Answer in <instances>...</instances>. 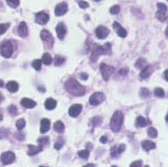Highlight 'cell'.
Segmentation results:
<instances>
[{
  "label": "cell",
  "mask_w": 168,
  "mask_h": 167,
  "mask_svg": "<svg viewBox=\"0 0 168 167\" xmlns=\"http://www.w3.org/2000/svg\"><path fill=\"white\" fill-rule=\"evenodd\" d=\"M153 93L155 96H158V98H163L164 95H165V92H164V90L162 88H155L153 91Z\"/></svg>",
  "instance_id": "33"
},
{
  "label": "cell",
  "mask_w": 168,
  "mask_h": 167,
  "mask_svg": "<svg viewBox=\"0 0 168 167\" xmlns=\"http://www.w3.org/2000/svg\"><path fill=\"white\" fill-rule=\"evenodd\" d=\"M89 154H90V153H89V150H87V149L78 151V156L82 159H84V160H87V159L89 158Z\"/></svg>",
  "instance_id": "31"
},
{
  "label": "cell",
  "mask_w": 168,
  "mask_h": 167,
  "mask_svg": "<svg viewBox=\"0 0 168 167\" xmlns=\"http://www.w3.org/2000/svg\"><path fill=\"white\" fill-rule=\"evenodd\" d=\"M142 147L145 151H149L151 149L155 148V144L151 141H143L142 142Z\"/></svg>",
  "instance_id": "22"
},
{
  "label": "cell",
  "mask_w": 168,
  "mask_h": 167,
  "mask_svg": "<svg viewBox=\"0 0 168 167\" xmlns=\"http://www.w3.org/2000/svg\"><path fill=\"white\" fill-rule=\"evenodd\" d=\"M68 12V4L65 2H61L56 5L55 7V15L56 16H63Z\"/></svg>",
  "instance_id": "12"
},
{
  "label": "cell",
  "mask_w": 168,
  "mask_h": 167,
  "mask_svg": "<svg viewBox=\"0 0 168 167\" xmlns=\"http://www.w3.org/2000/svg\"><path fill=\"white\" fill-rule=\"evenodd\" d=\"M119 73V75H126L127 74V69H121Z\"/></svg>",
  "instance_id": "46"
},
{
  "label": "cell",
  "mask_w": 168,
  "mask_h": 167,
  "mask_svg": "<svg viewBox=\"0 0 168 167\" xmlns=\"http://www.w3.org/2000/svg\"><path fill=\"white\" fill-rule=\"evenodd\" d=\"M40 167H47V166H40Z\"/></svg>",
  "instance_id": "55"
},
{
  "label": "cell",
  "mask_w": 168,
  "mask_h": 167,
  "mask_svg": "<svg viewBox=\"0 0 168 167\" xmlns=\"http://www.w3.org/2000/svg\"><path fill=\"white\" fill-rule=\"evenodd\" d=\"M152 70H153L152 66H146V67H145L144 69H142V71H141L140 77L141 78H148V77L151 75Z\"/></svg>",
  "instance_id": "17"
},
{
  "label": "cell",
  "mask_w": 168,
  "mask_h": 167,
  "mask_svg": "<svg viewBox=\"0 0 168 167\" xmlns=\"http://www.w3.org/2000/svg\"><path fill=\"white\" fill-rule=\"evenodd\" d=\"M142 166V161H134L130 164V167H141Z\"/></svg>",
  "instance_id": "43"
},
{
  "label": "cell",
  "mask_w": 168,
  "mask_h": 167,
  "mask_svg": "<svg viewBox=\"0 0 168 167\" xmlns=\"http://www.w3.org/2000/svg\"><path fill=\"white\" fill-rule=\"evenodd\" d=\"M50 129V121L48 118H42L40 122V132L46 133Z\"/></svg>",
  "instance_id": "19"
},
{
  "label": "cell",
  "mask_w": 168,
  "mask_h": 167,
  "mask_svg": "<svg viewBox=\"0 0 168 167\" xmlns=\"http://www.w3.org/2000/svg\"><path fill=\"white\" fill-rule=\"evenodd\" d=\"M38 143H39V146H46V145L49 144V137H40L38 139Z\"/></svg>",
  "instance_id": "34"
},
{
  "label": "cell",
  "mask_w": 168,
  "mask_h": 167,
  "mask_svg": "<svg viewBox=\"0 0 168 167\" xmlns=\"http://www.w3.org/2000/svg\"><path fill=\"white\" fill-rule=\"evenodd\" d=\"M40 37H41L42 41H43L44 44H47L49 47H52V44H53V37H52L51 33H50L49 31L42 30L41 33H40Z\"/></svg>",
  "instance_id": "9"
},
{
  "label": "cell",
  "mask_w": 168,
  "mask_h": 167,
  "mask_svg": "<svg viewBox=\"0 0 168 167\" xmlns=\"http://www.w3.org/2000/svg\"><path fill=\"white\" fill-rule=\"evenodd\" d=\"M147 132H148V135H149L150 137H158V130H156L155 128H153V127L149 128Z\"/></svg>",
  "instance_id": "35"
},
{
  "label": "cell",
  "mask_w": 168,
  "mask_h": 167,
  "mask_svg": "<svg viewBox=\"0 0 168 167\" xmlns=\"http://www.w3.org/2000/svg\"><path fill=\"white\" fill-rule=\"evenodd\" d=\"M114 71V68L111 67V66H108L106 64H102L100 65V73H102V76L105 81H108L109 77L111 76V74Z\"/></svg>",
  "instance_id": "7"
},
{
  "label": "cell",
  "mask_w": 168,
  "mask_h": 167,
  "mask_svg": "<svg viewBox=\"0 0 168 167\" xmlns=\"http://www.w3.org/2000/svg\"><path fill=\"white\" fill-rule=\"evenodd\" d=\"M9 27H10L9 23H1V24H0V35L4 34L7 29H9Z\"/></svg>",
  "instance_id": "38"
},
{
  "label": "cell",
  "mask_w": 168,
  "mask_h": 167,
  "mask_svg": "<svg viewBox=\"0 0 168 167\" xmlns=\"http://www.w3.org/2000/svg\"><path fill=\"white\" fill-rule=\"evenodd\" d=\"M65 61H66L65 57H63V56H56L54 63H55V66H61Z\"/></svg>",
  "instance_id": "32"
},
{
  "label": "cell",
  "mask_w": 168,
  "mask_h": 167,
  "mask_svg": "<svg viewBox=\"0 0 168 167\" xmlns=\"http://www.w3.org/2000/svg\"><path fill=\"white\" fill-rule=\"evenodd\" d=\"M148 123H149V122H148L145 117H143V116H139V117L136 118V127H145Z\"/></svg>",
  "instance_id": "26"
},
{
  "label": "cell",
  "mask_w": 168,
  "mask_h": 167,
  "mask_svg": "<svg viewBox=\"0 0 168 167\" xmlns=\"http://www.w3.org/2000/svg\"><path fill=\"white\" fill-rule=\"evenodd\" d=\"M54 129H55L56 132L63 133V131H65V125H63V122L57 121V122H55V124H54Z\"/></svg>",
  "instance_id": "25"
},
{
  "label": "cell",
  "mask_w": 168,
  "mask_h": 167,
  "mask_svg": "<svg viewBox=\"0 0 168 167\" xmlns=\"http://www.w3.org/2000/svg\"><path fill=\"white\" fill-rule=\"evenodd\" d=\"M7 134H9V132H7V129H4V128H1V129H0V140L5 139V137H7Z\"/></svg>",
  "instance_id": "42"
},
{
  "label": "cell",
  "mask_w": 168,
  "mask_h": 167,
  "mask_svg": "<svg viewBox=\"0 0 168 167\" xmlns=\"http://www.w3.org/2000/svg\"><path fill=\"white\" fill-rule=\"evenodd\" d=\"M7 110H9V112L12 114V115H16L17 114V108L15 107V105H11V106H9Z\"/></svg>",
  "instance_id": "41"
},
{
  "label": "cell",
  "mask_w": 168,
  "mask_h": 167,
  "mask_svg": "<svg viewBox=\"0 0 168 167\" xmlns=\"http://www.w3.org/2000/svg\"><path fill=\"white\" fill-rule=\"evenodd\" d=\"M56 105H57V103H56V100H53V98H48V100H46V103H44V107H46L48 110L55 109Z\"/></svg>",
  "instance_id": "23"
},
{
  "label": "cell",
  "mask_w": 168,
  "mask_h": 167,
  "mask_svg": "<svg viewBox=\"0 0 168 167\" xmlns=\"http://www.w3.org/2000/svg\"><path fill=\"white\" fill-rule=\"evenodd\" d=\"M156 18L159 19L160 21L164 22L165 20H167L168 18V9L166 7V4L164 3H158V12H156L155 14Z\"/></svg>",
  "instance_id": "5"
},
{
  "label": "cell",
  "mask_w": 168,
  "mask_h": 167,
  "mask_svg": "<svg viewBox=\"0 0 168 167\" xmlns=\"http://www.w3.org/2000/svg\"><path fill=\"white\" fill-rule=\"evenodd\" d=\"M7 3L11 7H17L19 5V0H7Z\"/></svg>",
  "instance_id": "39"
},
{
  "label": "cell",
  "mask_w": 168,
  "mask_h": 167,
  "mask_svg": "<svg viewBox=\"0 0 168 167\" xmlns=\"http://www.w3.org/2000/svg\"><path fill=\"white\" fill-rule=\"evenodd\" d=\"M165 120H166V122H168V114L166 115V118H165Z\"/></svg>",
  "instance_id": "53"
},
{
  "label": "cell",
  "mask_w": 168,
  "mask_h": 167,
  "mask_svg": "<svg viewBox=\"0 0 168 167\" xmlns=\"http://www.w3.org/2000/svg\"><path fill=\"white\" fill-rule=\"evenodd\" d=\"M166 36H167V37H168V26H167V28H166Z\"/></svg>",
  "instance_id": "52"
},
{
  "label": "cell",
  "mask_w": 168,
  "mask_h": 167,
  "mask_svg": "<svg viewBox=\"0 0 168 167\" xmlns=\"http://www.w3.org/2000/svg\"><path fill=\"white\" fill-rule=\"evenodd\" d=\"M164 77H165V79H166V81H168V69L166 70L165 72H164Z\"/></svg>",
  "instance_id": "47"
},
{
  "label": "cell",
  "mask_w": 168,
  "mask_h": 167,
  "mask_svg": "<svg viewBox=\"0 0 168 167\" xmlns=\"http://www.w3.org/2000/svg\"><path fill=\"white\" fill-rule=\"evenodd\" d=\"M111 53V46L110 44H106L104 46L94 44L91 53V61H96L99 55H107Z\"/></svg>",
  "instance_id": "2"
},
{
  "label": "cell",
  "mask_w": 168,
  "mask_h": 167,
  "mask_svg": "<svg viewBox=\"0 0 168 167\" xmlns=\"http://www.w3.org/2000/svg\"><path fill=\"white\" fill-rule=\"evenodd\" d=\"M119 11H121V7H119V5H113V7L110 9V13L113 15H116L119 13Z\"/></svg>",
  "instance_id": "40"
},
{
  "label": "cell",
  "mask_w": 168,
  "mask_h": 167,
  "mask_svg": "<svg viewBox=\"0 0 168 167\" xmlns=\"http://www.w3.org/2000/svg\"><path fill=\"white\" fill-rule=\"evenodd\" d=\"M113 28H114L115 32H116V34L119 35V37L124 38V37H126V36H127V31L125 30V29L123 28V27H122L119 23L114 22V23H113Z\"/></svg>",
  "instance_id": "15"
},
{
  "label": "cell",
  "mask_w": 168,
  "mask_h": 167,
  "mask_svg": "<svg viewBox=\"0 0 168 167\" xmlns=\"http://www.w3.org/2000/svg\"><path fill=\"white\" fill-rule=\"evenodd\" d=\"M123 120H124V115L121 111H115L111 117V122H110V127H111L112 131L117 132L121 129L122 125H123Z\"/></svg>",
  "instance_id": "3"
},
{
  "label": "cell",
  "mask_w": 168,
  "mask_h": 167,
  "mask_svg": "<svg viewBox=\"0 0 168 167\" xmlns=\"http://www.w3.org/2000/svg\"><path fill=\"white\" fill-rule=\"evenodd\" d=\"M94 1H100V0H94Z\"/></svg>",
  "instance_id": "54"
},
{
  "label": "cell",
  "mask_w": 168,
  "mask_h": 167,
  "mask_svg": "<svg viewBox=\"0 0 168 167\" xmlns=\"http://www.w3.org/2000/svg\"><path fill=\"white\" fill-rule=\"evenodd\" d=\"M105 100V94L102 92H95L90 96L89 98V102L90 104L93 105V106H97L100 103H103Z\"/></svg>",
  "instance_id": "6"
},
{
  "label": "cell",
  "mask_w": 168,
  "mask_h": 167,
  "mask_svg": "<svg viewBox=\"0 0 168 167\" xmlns=\"http://www.w3.org/2000/svg\"><path fill=\"white\" fill-rule=\"evenodd\" d=\"M145 167H149V166H145Z\"/></svg>",
  "instance_id": "57"
},
{
  "label": "cell",
  "mask_w": 168,
  "mask_h": 167,
  "mask_svg": "<svg viewBox=\"0 0 168 167\" xmlns=\"http://www.w3.org/2000/svg\"><path fill=\"white\" fill-rule=\"evenodd\" d=\"M84 167H95V166H94V164H88V165H86V166H84Z\"/></svg>",
  "instance_id": "50"
},
{
  "label": "cell",
  "mask_w": 168,
  "mask_h": 167,
  "mask_svg": "<svg viewBox=\"0 0 168 167\" xmlns=\"http://www.w3.org/2000/svg\"><path fill=\"white\" fill-rule=\"evenodd\" d=\"M41 61L44 64V65H50V64L52 63V57H51V55H50L49 53H44L43 55H42Z\"/></svg>",
  "instance_id": "28"
},
{
  "label": "cell",
  "mask_w": 168,
  "mask_h": 167,
  "mask_svg": "<svg viewBox=\"0 0 168 167\" xmlns=\"http://www.w3.org/2000/svg\"><path fill=\"white\" fill-rule=\"evenodd\" d=\"M2 100H3V96H2V94L0 93V102H2Z\"/></svg>",
  "instance_id": "51"
},
{
  "label": "cell",
  "mask_w": 168,
  "mask_h": 167,
  "mask_svg": "<svg viewBox=\"0 0 168 167\" xmlns=\"http://www.w3.org/2000/svg\"><path fill=\"white\" fill-rule=\"evenodd\" d=\"M66 90L68 91L70 94L74 95V96H83L86 93V89L84 86H82L76 79L69 78L65 84Z\"/></svg>",
  "instance_id": "1"
},
{
  "label": "cell",
  "mask_w": 168,
  "mask_h": 167,
  "mask_svg": "<svg viewBox=\"0 0 168 167\" xmlns=\"http://www.w3.org/2000/svg\"><path fill=\"white\" fill-rule=\"evenodd\" d=\"M63 141H59V142H56L55 145H54V147H55V149L59 150V149L63 147Z\"/></svg>",
  "instance_id": "44"
},
{
  "label": "cell",
  "mask_w": 168,
  "mask_h": 167,
  "mask_svg": "<svg viewBox=\"0 0 168 167\" xmlns=\"http://www.w3.org/2000/svg\"><path fill=\"white\" fill-rule=\"evenodd\" d=\"M7 88L10 92H16V91H18L19 85L16 83V81H9V83L7 84Z\"/></svg>",
  "instance_id": "24"
},
{
  "label": "cell",
  "mask_w": 168,
  "mask_h": 167,
  "mask_svg": "<svg viewBox=\"0 0 168 167\" xmlns=\"http://www.w3.org/2000/svg\"><path fill=\"white\" fill-rule=\"evenodd\" d=\"M35 21L38 24H46L49 21V15L47 13H44V12L37 13L35 16Z\"/></svg>",
  "instance_id": "11"
},
{
  "label": "cell",
  "mask_w": 168,
  "mask_h": 167,
  "mask_svg": "<svg viewBox=\"0 0 168 167\" xmlns=\"http://www.w3.org/2000/svg\"><path fill=\"white\" fill-rule=\"evenodd\" d=\"M140 95H141V98H148V96H149V90L146 88H142L140 91Z\"/></svg>",
  "instance_id": "37"
},
{
  "label": "cell",
  "mask_w": 168,
  "mask_h": 167,
  "mask_svg": "<svg viewBox=\"0 0 168 167\" xmlns=\"http://www.w3.org/2000/svg\"><path fill=\"white\" fill-rule=\"evenodd\" d=\"M15 161V154L12 151H7V152H3L1 154V162L4 165L11 164Z\"/></svg>",
  "instance_id": "8"
},
{
  "label": "cell",
  "mask_w": 168,
  "mask_h": 167,
  "mask_svg": "<svg viewBox=\"0 0 168 167\" xmlns=\"http://www.w3.org/2000/svg\"><path fill=\"white\" fill-rule=\"evenodd\" d=\"M21 105L26 107V108H28V109H32V108H34L36 106V102L30 100V98H22L21 100Z\"/></svg>",
  "instance_id": "20"
},
{
  "label": "cell",
  "mask_w": 168,
  "mask_h": 167,
  "mask_svg": "<svg viewBox=\"0 0 168 167\" xmlns=\"http://www.w3.org/2000/svg\"><path fill=\"white\" fill-rule=\"evenodd\" d=\"M41 64H42V61H40V59H35V61L32 63V67L35 70H37V71H39V70L41 69Z\"/></svg>",
  "instance_id": "30"
},
{
  "label": "cell",
  "mask_w": 168,
  "mask_h": 167,
  "mask_svg": "<svg viewBox=\"0 0 168 167\" xmlns=\"http://www.w3.org/2000/svg\"><path fill=\"white\" fill-rule=\"evenodd\" d=\"M24 126H26V121H24V118H20V120H18V121L16 122V127L18 128L19 130L24 129Z\"/></svg>",
  "instance_id": "36"
},
{
  "label": "cell",
  "mask_w": 168,
  "mask_h": 167,
  "mask_svg": "<svg viewBox=\"0 0 168 167\" xmlns=\"http://www.w3.org/2000/svg\"><path fill=\"white\" fill-rule=\"evenodd\" d=\"M100 142H102V143H106V142H107V137H100Z\"/></svg>",
  "instance_id": "49"
},
{
  "label": "cell",
  "mask_w": 168,
  "mask_h": 167,
  "mask_svg": "<svg viewBox=\"0 0 168 167\" xmlns=\"http://www.w3.org/2000/svg\"><path fill=\"white\" fill-rule=\"evenodd\" d=\"M95 34H96V36H97V38H99V39H105L108 36V34H109V30H108L107 28H105V27L99 26L96 28Z\"/></svg>",
  "instance_id": "13"
},
{
  "label": "cell",
  "mask_w": 168,
  "mask_h": 167,
  "mask_svg": "<svg viewBox=\"0 0 168 167\" xmlns=\"http://www.w3.org/2000/svg\"><path fill=\"white\" fill-rule=\"evenodd\" d=\"M80 77H82L83 79H87L88 78V75H87L86 73H82V74H80Z\"/></svg>",
  "instance_id": "48"
},
{
  "label": "cell",
  "mask_w": 168,
  "mask_h": 167,
  "mask_svg": "<svg viewBox=\"0 0 168 167\" xmlns=\"http://www.w3.org/2000/svg\"><path fill=\"white\" fill-rule=\"evenodd\" d=\"M18 33L20 35L21 37H27L29 34V30H28V26H27L26 22H21L19 24V28H18Z\"/></svg>",
  "instance_id": "18"
},
{
  "label": "cell",
  "mask_w": 168,
  "mask_h": 167,
  "mask_svg": "<svg viewBox=\"0 0 168 167\" xmlns=\"http://www.w3.org/2000/svg\"><path fill=\"white\" fill-rule=\"evenodd\" d=\"M0 54L5 58H9L13 54V44L10 40H4L0 44Z\"/></svg>",
  "instance_id": "4"
},
{
  "label": "cell",
  "mask_w": 168,
  "mask_h": 167,
  "mask_svg": "<svg viewBox=\"0 0 168 167\" xmlns=\"http://www.w3.org/2000/svg\"><path fill=\"white\" fill-rule=\"evenodd\" d=\"M91 125L93 126V127H96V126L100 125V123H102V117H99V116H94L93 118H91Z\"/></svg>",
  "instance_id": "29"
},
{
  "label": "cell",
  "mask_w": 168,
  "mask_h": 167,
  "mask_svg": "<svg viewBox=\"0 0 168 167\" xmlns=\"http://www.w3.org/2000/svg\"><path fill=\"white\" fill-rule=\"evenodd\" d=\"M111 167H116V166H111Z\"/></svg>",
  "instance_id": "56"
},
{
  "label": "cell",
  "mask_w": 168,
  "mask_h": 167,
  "mask_svg": "<svg viewBox=\"0 0 168 167\" xmlns=\"http://www.w3.org/2000/svg\"><path fill=\"white\" fill-rule=\"evenodd\" d=\"M147 66V64H146V61H145L144 58H139L138 61H136V68H138V69H144L145 67Z\"/></svg>",
  "instance_id": "27"
},
{
  "label": "cell",
  "mask_w": 168,
  "mask_h": 167,
  "mask_svg": "<svg viewBox=\"0 0 168 167\" xmlns=\"http://www.w3.org/2000/svg\"><path fill=\"white\" fill-rule=\"evenodd\" d=\"M42 150L41 146H33V145H29V150H28V154L29 156H35L37 153H39Z\"/></svg>",
  "instance_id": "21"
},
{
  "label": "cell",
  "mask_w": 168,
  "mask_h": 167,
  "mask_svg": "<svg viewBox=\"0 0 168 167\" xmlns=\"http://www.w3.org/2000/svg\"><path fill=\"white\" fill-rule=\"evenodd\" d=\"M67 32V29H66L65 24L63 23H58L57 27H56V33H57V36H58L59 39H63Z\"/></svg>",
  "instance_id": "16"
},
{
  "label": "cell",
  "mask_w": 168,
  "mask_h": 167,
  "mask_svg": "<svg viewBox=\"0 0 168 167\" xmlns=\"http://www.w3.org/2000/svg\"><path fill=\"white\" fill-rule=\"evenodd\" d=\"M82 110H83V105L75 104L70 107V109H69V115L72 116V117H76V116L80 115Z\"/></svg>",
  "instance_id": "10"
},
{
  "label": "cell",
  "mask_w": 168,
  "mask_h": 167,
  "mask_svg": "<svg viewBox=\"0 0 168 167\" xmlns=\"http://www.w3.org/2000/svg\"><path fill=\"white\" fill-rule=\"evenodd\" d=\"M80 7H82V9H87V7H89V4L86 1H80Z\"/></svg>",
  "instance_id": "45"
},
{
  "label": "cell",
  "mask_w": 168,
  "mask_h": 167,
  "mask_svg": "<svg viewBox=\"0 0 168 167\" xmlns=\"http://www.w3.org/2000/svg\"><path fill=\"white\" fill-rule=\"evenodd\" d=\"M125 149H126V146H125L124 144H121V145H119V146H113L111 148V157L112 158H116V157H119Z\"/></svg>",
  "instance_id": "14"
}]
</instances>
